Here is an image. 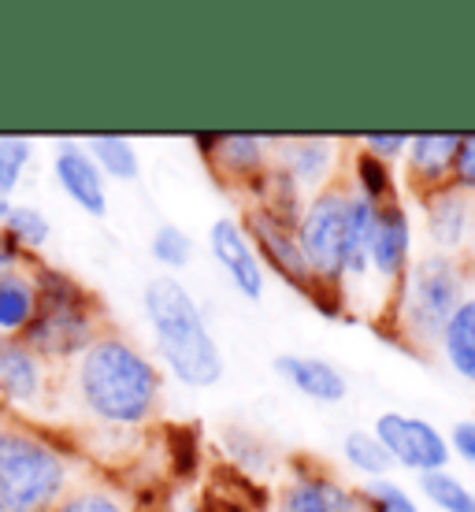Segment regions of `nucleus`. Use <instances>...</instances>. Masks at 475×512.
I'll use <instances>...</instances> for the list:
<instances>
[{"label":"nucleus","instance_id":"f257e3e1","mask_svg":"<svg viewBox=\"0 0 475 512\" xmlns=\"http://www.w3.org/2000/svg\"><path fill=\"white\" fill-rule=\"evenodd\" d=\"M78 397L101 423L138 427L156 409L160 375L123 338H93L78 360Z\"/></svg>","mask_w":475,"mask_h":512},{"label":"nucleus","instance_id":"f03ea898","mask_svg":"<svg viewBox=\"0 0 475 512\" xmlns=\"http://www.w3.org/2000/svg\"><path fill=\"white\" fill-rule=\"evenodd\" d=\"M145 316H149L160 357L179 383L193 386V390L219 383L223 353H219L193 294L175 275H156L145 286Z\"/></svg>","mask_w":475,"mask_h":512},{"label":"nucleus","instance_id":"7ed1b4c3","mask_svg":"<svg viewBox=\"0 0 475 512\" xmlns=\"http://www.w3.org/2000/svg\"><path fill=\"white\" fill-rule=\"evenodd\" d=\"M64 490V453L23 423L0 420V512H52Z\"/></svg>","mask_w":475,"mask_h":512},{"label":"nucleus","instance_id":"20e7f679","mask_svg":"<svg viewBox=\"0 0 475 512\" xmlns=\"http://www.w3.org/2000/svg\"><path fill=\"white\" fill-rule=\"evenodd\" d=\"M38 357H75L93 346V301L60 271L38 275V312L19 338Z\"/></svg>","mask_w":475,"mask_h":512},{"label":"nucleus","instance_id":"39448f33","mask_svg":"<svg viewBox=\"0 0 475 512\" xmlns=\"http://www.w3.org/2000/svg\"><path fill=\"white\" fill-rule=\"evenodd\" d=\"M346 219L349 197L342 193H320L305 212L297 227V245L309 264L312 279L320 286H334L346 275Z\"/></svg>","mask_w":475,"mask_h":512},{"label":"nucleus","instance_id":"423d86ee","mask_svg":"<svg viewBox=\"0 0 475 512\" xmlns=\"http://www.w3.org/2000/svg\"><path fill=\"white\" fill-rule=\"evenodd\" d=\"M461 305V279L446 256H424L405 282V320L416 338H442V327Z\"/></svg>","mask_w":475,"mask_h":512},{"label":"nucleus","instance_id":"0eeeda50","mask_svg":"<svg viewBox=\"0 0 475 512\" xmlns=\"http://www.w3.org/2000/svg\"><path fill=\"white\" fill-rule=\"evenodd\" d=\"M375 442L386 449L390 464H401L409 472L431 475L442 472L450 461V446L427 420L405 416V412H383L375 420Z\"/></svg>","mask_w":475,"mask_h":512},{"label":"nucleus","instance_id":"6e6552de","mask_svg":"<svg viewBox=\"0 0 475 512\" xmlns=\"http://www.w3.org/2000/svg\"><path fill=\"white\" fill-rule=\"evenodd\" d=\"M245 234H249V242L260 245V253L268 256V264L283 279H290L294 286H301L305 294L316 297V305H320V294H316V286L320 282L312 279L309 264H305V256H301V245H297V227L283 223V219H275L271 212L264 208H253L249 212V223H245Z\"/></svg>","mask_w":475,"mask_h":512},{"label":"nucleus","instance_id":"1a4fd4ad","mask_svg":"<svg viewBox=\"0 0 475 512\" xmlns=\"http://www.w3.org/2000/svg\"><path fill=\"white\" fill-rule=\"evenodd\" d=\"M208 245H212V256L219 260V268L227 271V279L234 282V290L249 301H260L264 294V268H260L257 245L249 242V234L238 219L223 216L212 223L208 231Z\"/></svg>","mask_w":475,"mask_h":512},{"label":"nucleus","instance_id":"9d476101","mask_svg":"<svg viewBox=\"0 0 475 512\" xmlns=\"http://www.w3.org/2000/svg\"><path fill=\"white\" fill-rule=\"evenodd\" d=\"M52 171H56V182L60 190L75 201L86 216H108V190H104V175L101 167L93 164V156L86 153V145H75V141H64L56 156H52Z\"/></svg>","mask_w":475,"mask_h":512},{"label":"nucleus","instance_id":"9b49d317","mask_svg":"<svg viewBox=\"0 0 475 512\" xmlns=\"http://www.w3.org/2000/svg\"><path fill=\"white\" fill-rule=\"evenodd\" d=\"M412 253V227L409 216L398 201H386L375 212L372 242H368V264H372L383 279H398Z\"/></svg>","mask_w":475,"mask_h":512},{"label":"nucleus","instance_id":"f8f14e48","mask_svg":"<svg viewBox=\"0 0 475 512\" xmlns=\"http://www.w3.org/2000/svg\"><path fill=\"white\" fill-rule=\"evenodd\" d=\"M275 372L283 375L297 394L312 397V401H323V405H338V401H346V394H349L346 375L323 357H279L275 360Z\"/></svg>","mask_w":475,"mask_h":512},{"label":"nucleus","instance_id":"ddd939ff","mask_svg":"<svg viewBox=\"0 0 475 512\" xmlns=\"http://www.w3.org/2000/svg\"><path fill=\"white\" fill-rule=\"evenodd\" d=\"M41 357L19 342V338H0V394L12 405H30L41 397Z\"/></svg>","mask_w":475,"mask_h":512},{"label":"nucleus","instance_id":"4468645a","mask_svg":"<svg viewBox=\"0 0 475 512\" xmlns=\"http://www.w3.org/2000/svg\"><path fill=\"white\" fill-rule=\"evenodd\" d=\"M279 512H368L360 494H349L342 483L312 475V479H294L283 490Z\"/></svg>","mask_w":475,"mask_h":512},{"label":"nucleus","instance_id":"2eb2a0df","mask_svg":"<svg viewBox=\"0 0 475 512\" xmlns=\"http://www.w3.org/2000/svg\"><path fill=\"white\" fill-rule=\"evenodd\" d=\"M38 312V279L26 275L19 264L0 271V334L19 338Z\"/></svg>","mask_w":475,"mask_h":512},{"label":"nucleus","instance_id":"dca6fc26","mask_svg":"<svg viewBox=\"0 0 475 512\" xmlns=\"http://www.w3.org/2000/svg\"><path fill=\"white\" fill-rule=\"evenodd\" d=\"M197 145L205 149V156H212L227 175H257L264 171V141L253 134H216V138H197Z\"/></svg>","mask_w":475,"mask_h":512},{"label":"nucleus","instance_id":"f3484780","mask_svg":"<svg viewBox=\"0 0 475 512\" xmlns=\"http://www.w3.org/2000/svg\"><path fill=\"white\" fill-rule=\"evenodd\" d=\"M442 349H446V360L450 368L461 379L475 383V297L472 301H461L457 312H453L446 327H442Z\"/></svg>","mask_w":475,"mask_h":512},{"label":"nucleus","instance_id":"a211bd4d","mask_svg":"<svg viewBox=\"0 0 475 512\" xmlns=\"http://www.w3.org/2000/svg\"><path fill=\"white\" fill-rule=\"evenodd\" d=\"M427 231L438 249H457L468 231V201L457 190H438L427 201Z\"/></svg>","mask_w":475,"mask_h":512},{"label":"nucleus","instance_id":"6ab92c4d","mask_svg":"<svg viewBox=\"0 0 475 512\" xmlns=\"http://www.w3.org/2000/svg\"><path fill=\"white\" fill-rule=\"evenodd\" d=\"M409 145H412V153H409L412 179H420L431 186V182H442L453 171V156H457L461 138H457V134H420V138H412Z\"/></svg>","mask_w":475,"mask_h":512},{"label":"nucleus","instance_id":"aec40b11","mask_svg":"<svg viewBox=\"0 0 475 512\" xmlns=\"http://www.w3.org/2000/svg\"><path fill=\"white\" fill-rule=\"evenodd\" d=\"M86 153L93 156V164L101 167V175H112L119 182H130L138 179V153H134V145L127 138H116V134H104V138H90L86 141Z\"/></svg>","mask_w":475,"mask_h":512},{"label":"nucleus","instance_id":"412c9836","mask_svg":"<svg viewBox=\"0 0 475 512\" xmlns=\"http://www.w3.org/2000/svg\"><path fill=\"white\" fill-rule=\"evenodd\" d=\"M331 156H334V145L331 141H294L290 149L283 153V171L290 175L294 182H320L323 171L331 167Z\"/></svg>","mask_w":475,"mask_h":512},{"label":"nucleus","instance_id":"4be33fe9","mask_svg":"<svg viewBox=\"0 0 475 512\" xmlns=\"http://www.w3.org/2000/svg\"><path fill=\"white\" fill-rule=\"evenodd\" d=\"M0 234L23 253V249H41V245L49 242L52 227H49V219H45V212H38V208L12 205V212L0 223Z\"/></svg>","mask_w":475,"mask_h":512},{"label":"nucleus","instance_id":"5701e85b","mask_svg":"<svg viewBox=\"0 0 475 512\" xmlns=\"http://www.w3.org/2000/svg\"><path fill=\"white\" fill-rule=\"evenodd\" d=\"M420 487L442 512H475V494L450 472H431L420 479Z\"/></svg>","mask_w":475,"mask_h":512},{"label":"nucleus","instance_id":"b1692460","mask_svg":"<svg viewBox=\"0 0 475 512\" xmlns=\"http://www.w3.org/2000/svg\"><path fill=\"white\" fill-rule=\"evenodd\" d=\"M342 449H346V461L357 468V472L372 475V479H383L386 472H390V457H386V449L375 442V435H368V431H349L346 442H342Z\"/></svg>","mask_w":475,"mask_h":512},{"label":"nucleus","instance_id":"393cba45","mask_svg":"<svg viewBox=\"0 0 475 512\" xmlns=\"http://www.w3.org/2000/svg\"><path fill=\"white\" fill-rule=\"evenodd\" d=\"M30 153H34V149H30L26 138L0 134V197H8V193L19 186L26 164H30Z\"/></svg>","mask_w":475,"mask_h":512},{"label":"nucleus","instance_id":"a878e982","mask_svg":"<svg viewBox=\"0 0 475 512\" xmlns=\"http://www.w3.org/2000/svg\"><path fill=\"white\" fill-rule=\"evenodd\" d=\"M153 256L164 268H186L193 256L190 234L182 231V227H175V223H164V227L153 234Z\"/></svg>","mask_w":475,"mask_h":512},{"label":"nucleus","instance_id":"bb28decb","mask_svg":"<svg viewBox=\"0 0 475 512\" xmlns=\"http://www.w3.org/2000/svg\"><path fill=\"white\" fill-rule=\"evenodd\" d=\"M357 179H360V197L372 201V205H383V197H390V171H386V160L379 156H360L357 160Z\"/></svg>","mask_w":475,"mask_h":512},{"label":"nucleus","instance_id":"cd10ccee","mask_svg":"<svg viewBox=\"0 0 475 512\" xmlns=\"http://www.w3.org/2000/svg\"><path fill=\"white\" fill-rule=\"evenodd\" d=\"M360 498L375 512H416V501H412L398 483H390V479H372Z\"/></svg>","mask_w":475,"mask_h":512},{"label":"nucleus","instance_id":"c85d7f7f","mask_svg":"<svg viewBox=\"0 0 475 512\" xmlns=\"http://www.w3.org/2000/svg\"><path fill=\"white\" fill-rule=\"evenodd\" d=\"M52 512H127L112 494L104 490H75L52 505Z\"/></svg>","mask_w":475,"mask_h":512},{"label":"nucleus","instance_id":"c756f323","mask_svg":"<svg viewBox=\"0 0 475 512\" xmlns=\"http://www.w3.org/2000/svg\"><path fill=\"white\" fill-rule=\"evenodd\" d=\"M453 179L461 190H475V134L461 138L457 156H453Z\"/></svg>","mask_w":475,"mask_h":512},{"label":"nucleus","instance_id":"7c9ffc66","mask_svg":"<svg viewBox=\"0 0 475 512\" xmlns=\"http://www.w3.org/2000/svg\"><path fill=\"white\" fill-rule=\"evenodd\" d=\"M364 145L372 149V156H379V160H390V156H398L409 149V138L405 134H368L364 138Z\"/></svg>","mask_w":475,"mask_h":512},{"label":"nucleus","instance_id":"2f4dec72","mask_svg":"<svg viewBox=\"0 0 475 512\" xmlns=\"http://www.w3.org/2000/svg\"><path fill=\"white\" fill-rule=\"evenodd\" d=\"M457 449L464 461L475 464V420H464L453 427V438H450V453Z\"/></svg>","mask_w":475,"mask_h":512},{"label":"nucleus","instance_id":"473e14b6","mask_svg":"<svg viewBox=\"0 0 475 512\" xmlns=\"http://www.w3.org/2000/svg\"><path fill=\"white\" fill-rule=\"evenodd\" d=\"M15 264H19V249H15V245L8 242L4 234H0V271H4V268H15Z\"/></svg>","mask_w":475,"mask_h":512},{"label":"nucleus","instance_id":"72a5a7b5","mask_svg":"<svg viewBox=\"0 0 475 512\" xmlns=\"http://www.w3.org/2000/svg\"><path fill=\"white\" fill-rule=\"evenodd\" d=\"M8 212H12V201H8V197H0V223H4V216H8Z\"/></svg>","mask_w":475,"mask_h":512}]
</instances>
